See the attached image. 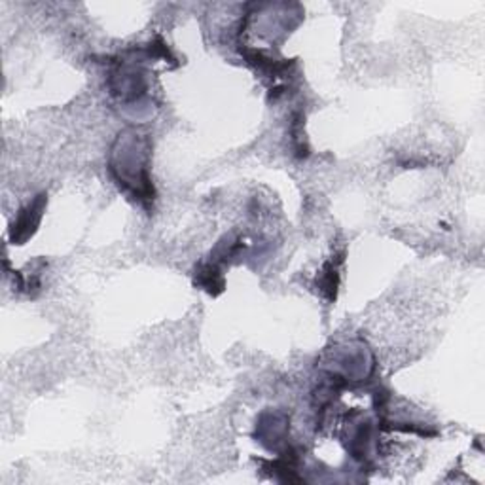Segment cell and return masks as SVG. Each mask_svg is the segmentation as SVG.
I'll return each instance as SVG.
<instances>
[{"mask_svg": "<svg viewBox=\"0 0 485 485\" xmlns=\"http://www.w3.org/2000/svg\"><path fill=\"white\" fill-rule=\"evenodd\" d=\"M46 203H48V199L42 193V195H39L33 203H29L17 215V220L14 222V228H11V239L17 241V245H23V241H27L34 233V230L39 228L40 220H42V213L46 209Z\"/></svg>", "mask_w": 485, "mask_h": 485, "instance_id": "1", "label": "cell"}, {"mask_svg": "<svg viewBox=\"0 0 485 485\" xmlns=\"http://www.w3.org/2000/svg\"><path fill=\"white\" fill-rule=\"evenodd\" d=\"M337 287H340V265H337L336 260H330V262H326L322 271H320L319 288L320 292L332 302V300H336Z\"/></svg>", "mask_w": 485, "mask_h": 485, "instance_id": "2", "label": "cell"}, {"mask_svg": "<svg viewBox=\"0 0 485 485\" xmlns=\"http://www.w3.org/2000/svg\"><path fill=\"white\" fill-rule=\"evenodd\" d=\"M195 282L210 294H220L224 290V279H222L218 267L213 264H205L199 267Z\"/></svg>", "mask_w": 485, "mask_h": 485, "instance_id": "3", "label": "cell"}]
</instances>
